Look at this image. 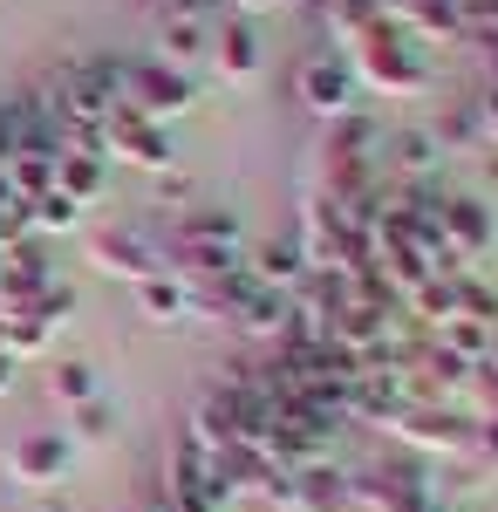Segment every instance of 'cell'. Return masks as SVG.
I'll return each mask as SVG.
<instances>
[{
	"label": "cell",
	"mask_w": 498,
	"mask_h": 512,
	"mask_svg": "<svg viewBox=\"0 0 498 512\" xmlns=\"http://www.w3.org/2000/svg\"><path fill=\"white\" fill-rule=\"evenodd\" d=\"M348 69H355V82H369L383 96H417L423 89V62L410 55V28H396L389 14L348 41Z\"/></svg>",
	"instance_id": "1"
},
{
	"label": "cell",
	"mask_w": 498,
	"mask_h": 512,
	"mask_svg": "<svg viewBox=\"0 0 498 512\" xmlns=\"http://www.w3.org/2000/svg\"><path fill=\"white\" fill-rule=\"evenodd\" d=\"M116 110H137V117H185L192 110V76L171 69V62H123V103Z\"/></svg>",
	"instance_id": "2"
},
{
	"label": "cell",
	"mask_w": 498,
	"mask_h": 512,
	"mask_svg": "<svg viewBox=\"0 0 498 512\" xmlns=\"http://www.w3.org/2000/svg\"><path fill=\"white\" fill-rule=\"evenodd\" d=\"M89 267L96 274H110V280H151V274H164V246L157 239H144L137 226H110V233H89Z\"/></svg>",
	"instance_id": "3"
},
{
	"label": "cell",
	"mask_w": 498,
	"mask_h": 512,
	"mask_svg": "<svg viewBox=\"0 0 498 512\" xmlns=\"http://www.w3.org/2000/svg\"><path fill=\"white\" fill-rule=\"evenodd\" d=\"M123 158V164H144V171H171V137H164V123L137 117V110H110L103 123V158Z\"/></svg>",
	"instance_id": "4"
},
{
	"label": "cell",
	"mask_w": 498,
	"mask_h": 512,
	"mask_svg": "<svg viewBox=\"0 0 498 512\" xmlns=\"http://www.w3.org/2000/svg\"><path fill=\"white\" fill-rule=\"evenodd\" d=\"M62 472H69V444L55 431H21L7 444V478L14 485H55Z\"/></svg>",
	"instance_id": "5"
},
{
	"label": "cell",
	"mask_w": 498,
	"mask_h": 512,
	"mask_svg": "<svg viewBox=\"0 0 498 512\" xmlns=\"http://www.w3.org/2000/svg\"><path fill=\"white\" fill-rule=\"evenodd\" d=\"M294 89H301L307 110H321V117H348V110H355V69H348V62H328V55L301 62Z\"/></svg>",
	"instance_id": "6"
},
{
	"label": "cell",
	"mask_w": 498,
	"mask_h": 512,
	"mask_svg": "<svg viewBox=\"0 0 498 512\" xmlns=\"http://www.w3.org/2000/svg\"><path fill=\"white\" fill-rule=\"evenodd\" d=\"M437 233H444V246H451L458 260H471V253L492 246V212H485L478 198H444V205H437Z\"/></svg>",
	"instance_id": "7"
},
{
	"label": "cell",
	"mask_w": 498,
	"mask_h": 512,
	"mask_svg": "<svg viewBox=\"0 0 498 512\" xmlns=\"http://www.w3.org/2000/svg\"><path fill=\"white\" fill-rule=\"evenodd\" d=\"M103 178H110V158L103 151H89V144H62V158H55V192L89 205V198H103Z\"/></svg>",
	"instance_id": "8"
},
{
	"label": "cell",
	"mask_w": 498,
	"mask_h": 512,
	"mask_svg": "<svg viewBox=\"0 0 498 512\" xmlns=\"http://www.w3.org/2000/svg\"><path fill=\"white\" fill-rule=\"evenodd\" d=\"M212 69H219V82H246L260 76V35L246 28V21H232V28H219V41H212Z\"/></svg>",
	"instance_id": "9"
},
{
	"label": "cell",
	"mask_w": 498,
	"mask_h": 512,
	"mask_svg": "<svg viewBox=\"0 0 498 512\" xmlns=\"http://www.w3.org/2000/svg\"><path fill=\"white\" fill-rule=\"evenodd\" d=\"M137 308H144V321H157V328H178V321L192 315V294L171 274H151V280H137Z\"/></svg>",
	"instance_id": "10"
},
{
	"label": "cell",
	"mask_w": 498,
	"mask_h": 512,
	"mask_svg": "<svg viewBox=\"0 0 498 512\" xmlns=\"http://www.w3.org/2000/svg\"><path fill=\"white\" fill-rule=\"evenodd\" d=\"M171 239H192V246H232V239H239V219H232V212H212V205H192V212H178Z\"/></svg>",
	"instance_id": "11"
},
{
	"label": "cell",
	"mask_w": 498,
	"mask_h": 512,
	"mask_svg": "<svg viewBox=\"0 0 498 512\" xmlns=\"http://www.w3.org/2000/svg\"><path fill=\"white\" fill-rule=\"evenodd\" d=\"M76 226H82V205H76V198H62V192L28 198V233H76Z\"/></svg>",
	"instance_id": "12"
},
{
	"label": "cell",
	"mask_w": 498,
	"mask_h": 512,
	"mask_svg": "<svg viewBox=\"0 0 498 512\" xmlns=\"http://www.w3.org/2000/svg\"><path fill=\"white\" fill-rule=\"evenodd\" d=\"M14 315H28L35 328H48V335H55L62 321L76 315V287H62V280H48V287H41L35 301H28V308H14Z\"/></svg>",
	"instance_id": "13"
},
{
	"label": "cell",
	"mask_w": 498,
	"mask_h": 512,
	"mask_svg": "<svg viewBox=\"0 0 498 512\" xmlns=\"http://www.w3.org/2000/svg\"><path fill=\"white\" fill-rule=\"evenodd\" d=\"M48 396L69 403V410L89 403V396H96V369H89V362H55V369H48Z\"/></svg>",
	"instance_id": "14"
},
{
	"label": "cell",
	"mask_w": 498,
	"mask_h": 512,
	"mask_svg": "<svg viewBox=\"0 0 498 512\" xmlns=\"http://www.w3.org/2000/svg\"><path fill=\"white\" fill-rule=\"evenodd\" d=\"M198 48H212V41H205V21L171 14V21H164V55H157V62H171V69H178V62H192Z\"/></svg>",
	"instance_id": "15"
},
{
	"label": "cell",
	"mask_w": 498,
	"mask_h": 512,
	"mask_svg": "<svg viewBox=\"0 0 498 512\" xmlns=\"http://www.w3.org/2000/svg\"><path fill=\"white\" fill-rule=\"evenodd\" d=\"M396 158H403V171H430L437 164V137L430 130H403L396 137Z\"/></svg>",
	"instance_id": "16"
},
{
	"label": "cell",
	"mask_w": 498,
	"mask_h": 512,
	"mask_svg": "<svg viewBox=\"0 0 498 512\" xmlns=\"http://www.w3.org/2000/svg\"><path fill=\"white\" fill-rule=\"evenodd\" d=\"M76 431L89 437V444H103V437L116 431V410L103 403V396H89V403H76Z\"/></svg>",
	"instance_id": "17"
},
{
	"label": "cell",
	"mask_w": 498,
	"mask_h": 512,
	"mask_svg": "<svg viewBox=\"0 0 498 512\" xmlns=\"http://www.w3.org/2000/svg\"><path fill=\"white\" fill-rule=\"evenodd\" d=\"M157 198H178V205H185V198H192V178H185V171H157Z\"/></svg>",
	"instance_id": "18"
},
{
	"label": "cell",
	"mask_w": 498,
	"mask_h": 512,
	"mask_svg": "<svg viewBox=\"0 0 498 512\" xmlns=\"http://www.w3.org/2000/svg\"><path fill=\"white\" fill-rule=\"evenodd\" d=\"M478 130H485V137H492V144H498V89H492V96H485V103H478Z\"/></svg>",
	"instance_id": "19"
},
{
	"label": "cell",
	"mask_w": 498,
	"mask_h": 512,
	"mask_svg": "<svg viewBox=\"0 0 498 512\" xmlns=\"http://www.w3.org/2000/svg\"><path fill=\"white\" fill-rule=\"evenodd\" d=\"M14 390V362H7V355H0V396Z\"/></svg>",
	"instance_id": "20"
}]
</instances>
